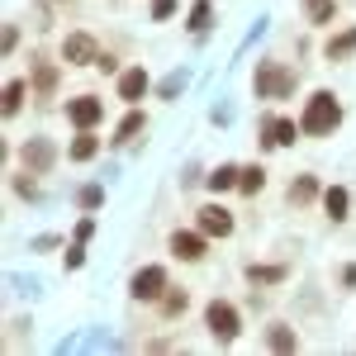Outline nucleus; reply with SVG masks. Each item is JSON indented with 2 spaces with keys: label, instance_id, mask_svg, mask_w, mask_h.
<instances>
[{
  "label": "nucleus",
  "instance_id": "1",
  "mask_svg": "<svg viewBox=\"0 0 356 356\" xmlns=\"http://www.w3.org/2000/svg\"><path fill=\"white\" fill-rule=\"evenodd\" d=\"M337 124H342L337 95H332V90H314L309 105H304V114H300V129L309 138H328V134H337Z\"/></svg>",
  "mask_w": 356,
  "mask_h": 356
},
{
  "label": "nucleus",
  "instance_id": "2",
  "mask_svg": "<svg viewBox=\"0 0 356 356\" xmlns=\"http://www.w3.org/2000/svg\"><path fill=\"white\" fill-rule=\"evenodd\" d=\"M295 90V72L290 67H280V62H261L257 67V95L261 100H285Z\"/></svg>",
  "mask_w": 356,
  "mask_h": 356
},
{
  "label": "nucleus",
  "instance_id": "3",
  "mask_svg": "<svg viewBox=\"0 0 356 356\" xmlns=\"http://www.w3.org/2000/svg\"><path fill=\"white\" fill-rule=\"evenodd\" d=\"M204 323H209V332H214L219 342H233V337H238V328H243L238 309H233V304H223V300H214L209 309H204Z\"/></svg>",
  "mask_w": 356,
  "mask_h": 356
},
{
  "label": "nucleus",
  "instance_id": "4",
  "mask_svg": "<svg viewBox=\"0 0 356 356\" xmlns=\"http://www.w3.org/2000/svg\"><path fill=\"white\" fill-rule=\"evenodd\" d=\"M261 134H266V147H290L304 129L295 119H285V114H266V119H261Z\"/></svg>",
  "mask_w": 356,
  "mask_h": 356
},
{
  "label": "nucleus",
  "instance_id": "5",
  "mask_svg": "<svg viewBox=\"0 0 356 356\" xmlns=\"http://www.w3.org/2000/svg\"><path fill=\"white\" fill-rule=\"evenodd\" d=\"M134 300H162V290H166V271L162 266H143V271L134 275Z\"/></svg>",
  "mask_w": 356,
  "mask_h": 356
},
{
  "label": "nucleus",
  "instance_id": "6",
  "mask_svg": "<svg viewBox=\"0 0 356 356\" xmlns=\"http://www.w3.org/2000/svg\"><path fill=\"white\" fill-rule=\"evenodd\" d=\"M200 233H204V238H228V233H233V214H228L223 204H204V209H200Z\"/></svg>",
  "mask_w": 356,
  "mask_h": 356
},
{
  "label": "nucleus",
  "instance_id": "7",
  "mask_svg": "<svg viewBox=\"0 0 356 356\" xmlns=\"http://www.w3.org/2000/svg\"><path fill=\"white\" fill-rule=\"evenodd\" d=\"M100 114H105V105H100L95 95H76V100H67V119H72L76 129H90V124H100Z\"/></svg>",
  "mask_w": 356,
  "mask_h": 356
},
{
  "label": "nucleus",
  "instance_id": "8",
  "mask_svg": "<svg viewBox=\"0 0 356 356\" xmlns=\"http://www.w3.org/2000/svg\"><path fill=\"white\" fill-rule=\"evenodd\" d=\"M62 57H67L72 67H86V62H95V57H100V48H95V38H90V33H72V38L62 43Z\"/></svg>",
  "mask_w": 356,
  "mask_h": 356
},
{
  "label": "nucleus",
  "instance_id": "9",
  "mask_svg": "<svg viewBox=\"0 0 356 356\" xmlns=\"http://www.w3.org/2000/svg\"><path fill=\"white\" fill-rule=\"evenodd\" d=\"M147 95V72L143 67H129L124 76H119V100H129V105H138Z\"/></svg>",
  "mask_w": 356,
  "mask_h": 356
},
{
  "label": "nucleus",
  "instance_id": "10",
  "mask_svg": "<svg viewBox=\"0 0 356 356\" xmlns=\"http://www.w3.org/2000/svg\"><path fill=\"white\" fill-rule=\"evenodd\" d=\"M24 166L33 171V176H43V171L53 166V143H48V138H33V143L24 147Z\"/></svg>",
  "mask_w": 356,
  "mask_h": 356
},
{
  "label": "nucleus",
  "instance_id": "11",
  "mask_svg": "<svg viewBox=\"0 0 356 356\" xmlns=\"http://www.w3.org/2000/svg\"><path fill=\"white\" fill-rule=\"evenodd\" d=\"M352 53H356V24H347L342 33H332V38H328L323 57H328V62H347Z\"/></svg>",
  "mask_w": 356,
  "mask_h": 356
},
{
  "label": "nucleus",
  "instance_id": "12",
  "mask_svg": "<svg viewBox=\"0 0 356 356\" xmlns=\"http://www.w3.org/2000/svg\"><path fill=\"white\" fill-rule=\"evenodd\" d=\"M171 252L181 261H200L204 257V233H171Z\"/></svg>",
  "mask_w": 356,
  "mask_h": 356
},
{
  "label": "nucleus",
  "instance_id": "13",
  "mask_svg": "<svg viewBox=\"0 0 356 356\" xmlns=\"http://www.w3.org/2000/svg\"><path fill=\"white\" fill-rule=\"evenodd\" d=\"M323 209H328L332 223H342V219H347V209H352V195L342 191V186H328V191H323Z\"/></svg>",
  "mask_w": 356,
  "mask_h": 356
},
{
  "label": "nucleus",
  "instance_id": "14",
  "mask_svg": "<svg viewBox=\"0 0 356 356\" xmlns=\"http://www.w3.org/2000/svg\"><path fill=\"white\" fill-rule=\"evenodd\" d=\"M300 10L309 24H332L337 19V0H300Z\"/></svg>",
  "mask_w": 356,
  "mask_h": 356
},
{
  "label": "nucleus",
  "instance_id": "15",
  "mask_svg": "<svg viewBox=\"0 0 356 356\" xmlns=\"http://www.w3.org/2000/svg\"><path fill=\"white\" fill-rule=\"evenodd\" d=\"M143 129H147V119H143V114H124V124H119V129H114V147H129V143H134L138 134H143Z\"/></svg>",
  "mask_w": 356,
  "mask_h": 356
},
{
  "label": "nucleus",
  "instance_id": "16",
  "mask_svg": "<svg viewBox=\"0 0 356 356\" xmlns=\"http://www.w3.org/2000/svg\"><path fill=\"white\" fill-rule=\"evenodd\" d=\"M266 347H271V352H295V347H300V337H295V328L275 323V328L266 332Z\"/></svg>",
  "mask_w": 356,
  "mask_h": 356
},
{
  "label": "nucleus",
  "instance_id": "17",
  "mask_svg": "<svg viewBox=\"0 0 356 356\" xmlns=\"http://www.w3.org/2000/svg\"><path fill=\"white\" fill-rule=\"evenodd\" d=\"M95 152H100V138L90 134V129H81V138L72 143V162H90Z\"/></svg>",
  "mask_w": 356,
  "mask_h": 356
},
{
  "label": "nucleus",
  "instance_id": "18",
  "mask_svg": "<svg viewBox=\"0 0 356 356\" xmlns=\"http://www.w3.org/2000/svg\"><path fill=\"white\" fill-rule=\"evenodd\" d=\"M314 195H318V181L314 176H295L290 181V204H309Z\"/></svg>",
  "mask_w": 356,
  "mask_h": 356
},
{
  "label": "nucleus",
  "instance_id": "19",
  "mask_svg": "<svg viewBox=\"0 0 356 356\" xmlns=\"http://www.w3.org/2000/svg\"><path fill=\"white\" fill-rule=\"evenodd\" d=\"M209 19H214V5H209V0H195L191 5V33H204V29H209Z\"/></svg>",
  "mask_w": 356,
  "mask_h": 356
},
{
  "label": "nucleus",
  "instance_id": "20",
  "mask_svg": "<svg viewBox=\"0 0 356 356\" xmlns=\"http://www.w3.org/2000/svg\"><path fill=\"white\" fill-rule=\"evenodd\" d=\"M238 176H243V166H219L214 176H209V191L219 195V191H233L238 186Z\"/></svg>",
  "mask_w": 356,
  "mask_h": 356
},
{
  "label": "nucleus",
  "instance_id": "21",
  "mask_svg": "<svg viewBox=\"0 0 356 356\" xmlns=\"http://www.w3.org/2000/svg\"><path fill=\"white\" fill-rule=\"evenodd\" d=\"M247 280L252 285H275V280H285V266H247Z\"/></svg>",
  "mask_w": 356,
  "mask_h": 356
},
{
  "label": "nucleus",
  "instance_id": "22",
  "mask_svg": "<svg viewBox=\"0 0 356 356\" xmlns=\"http://www.w3.org/2000/svg\"><path fill=\"white\" fill-rule=\"evenodd\" d=\"M261 186H266V171H261V166H243V176H238V191L257 195Z\"/></svg>",
  "mask_w": 356,
  "mask_h": 356
},
{
  "label": "nucleus",
  "instance_id": "23",
  "mask_svg": "<svg viewBox=\"0 0 356 356\" xmlns=\"http://www.w3.org/2000/svg\"><path fill=\"white\" fill-rule=\"evenodd\" d=\"M53 86H57V72L48 67V62H38V72H33V90L48 100V95H53Z\"/></svg>",
  "mask_w": 356,
  "mask_h": 356
},
{
  "label": "nucleus",
  "instance_id": "24",
  "mask_svg": "<svg viewBox=\"0 0 356 356\" xmlns=\"http://www.w3.org/2000/svg\"><path fill=\"white\" fill-rule=\"evenodd\" d=\"M24 95H29V81H10L5 86V114H19Z\"/></svg>",
  "mask_w": 356,
  "mask_h": 356
},
{
  "label": "nucleus",
  "instance_id": "25",
  "mask_svg": "<svg viewBox=\"0 0 356 356\" xmlns=\"http://www.w3.org/2000/svg\"><path fill=\"white\" fill-rule=\"evenodd\" d=\"M186 304H191V295H186V290H176V295H162V314H171V318H176V314H186Z\"/></svg>",
  "mask_w": 356,
  "mask_h": 356
},
{
  "label": "nucleus",
  "instance_id": "26",
  "mask_svg": "<svg viewBox=\"0 0 356 356\" xmlns=\"http://www.w3.org/2000/svg\"><path fill=\"white\" fill-rule=\"evenodd\" d=\"M76 204H81V209H100V204H105V191H100V186H86V191L76 195Z\"/></svg>",
  "mask_w": 356,
  "mask_h": 356
},
{
  "label": "nucleus",
  "instance_id": "27",
  "mask_svg": "<svg viewBox=\"0 0 356 356\" xmlns=\"http://www.w3.org/2000/svg\"><path fill=\"white\" fill-rule=\"evenodd\" d=\"M181 86H186V76H181V72H176V76H166V81L157 86V95H162V100H171V95H176V90H181Z\"/></svg>",
  "mask_w": 356,
  "mask_h": 356
},
{
  "label": "nucleus",
  "instance_id": "28",
  "mask_svg": "<svg viewBox=\"0 0 356 356\" xmlns=\"http://www.w3.org/2000/svg\"><path fill=\"white\" fill-rule=\"evenodd\" d=\"M81 261H86V243H72L67 247V271H76Z\"/></svg>",
  "mask_w": 356,
  "mask_h": 356
},
{
  "label": "nucleus",
  "instance_id": "29",
  "mask_svg": "<svg viewBox=\"0 0 356 356\" xmlns=\"http://www.w3.org/2000/svg\"><path fill=\"white\" fill-rule=\"evenodd\" d=\"M176 15V0H152V19H171Z\"/></svg>",
  "mask_w": 356,
  "mask_h": 356
},
{
  "label": "nucleus",
  "instance_id": "30",
  "mask_svg": "<svg viewBox=\"0 0 356 356\" xmlns=\"http://www.w3.org/2000/svg\"><path fill=\"white\" fill-rule=\"evenodd\" d=\"M90 233H95V219H81V223H76V243H86Z\"/></svg>",
  "mask_w": 356,
  "mask_h": 356
}]
</instances>
